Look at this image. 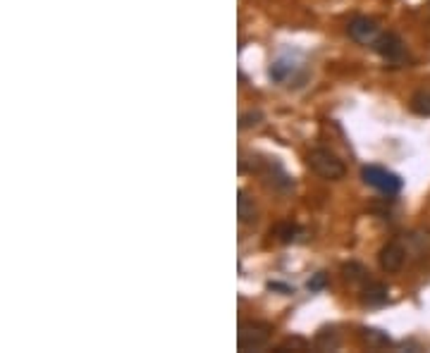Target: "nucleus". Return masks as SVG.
<instances>
[{
	"instance_id": "f257e3e1",
	"label": "nucleus",
	"mask_w": 430,
	"mask_h": 353,
	"mask_svg": "<svg viewBox=\"0 0 430 353\" xmlns=\"http://www.w3.org/2000/svg\"><path fill=\"white\" fill-rule=\"evenodd\" d=\"M306 163H309V168L313 170L316 174L327 181H337L347 174L344 163L332 151H327V148H313V151H309Z\"/></svg>"
},
{
	"instance_id": "f03ea898",
	"label": "nucleus",
	"mask_w": 430,
	"mask_h": 353,
	"mask_svg": "<svg viewBox=\"0 0 430 353\" xmlns=\"http://www.w3.org/2000/svg\"><path fill=\"white\" fill-rule=\"evenodd\" d=\"M273 327L268 323H241L237 332V349L239 351H258L270 341Z\"/></svg>"
},
{
	"instance_id": "7ed1b4c3",
	"label": "nucleus",
	"mask_w": 430,
	"mask_h": 353,
	"mask_svg": "<svg viewBox=\"0 0 430 353\" xmlns=\"http://www.w3.org/2000/svg\"><path fill=\"white\" fill-rule=\"evenodd\" d=\"M361 176H363L366 184L378 189L380 194H385V196L399 194L402 186H404V181H402L399 174L390 172V170H385V168H378V165H368V168H363Z\"/></svg>"
},
{
	"instance_id": "20e7f679",
	"label": "nucleus",
	"mask_w": 430,
	"mask_h": 353,
	"mask_svg": "<svg viewBox=\"0 0 430 353\" xmlns=\"http://www.w3.org/2000/svg\"><path fill=\"white\" fill-rule=\"evenodd\" d=\"M373 48H375V53H378V55L387 62H402L404 60V55H406L404 41H402L397 34H392V31L380 34L378 39H375Z\"/></svg>"
},
{
	"instance_id": "39448f33",
	"label": "nucleus",
	"mask_w": 430,
	"mask_h": 353,
	"mask_svg": "<svg viewBox=\"0 0 430 353\" xmlns=\"http://www.w3.org/2000/svg\"><path fill=\"white\" fill-rule=\"evenodd\" d=\"M347 34L352 36L356 44L373 46L375 39L380 36V26H378L375 19H370V17H354L347 26Z\"/></svg>"
},
{
	"instance_id": "423d86ee",
	"label": "nucleus",
	"mask_w": 430,
	"mask_h": 353,
	"mask_svg": "<svg viewBox=\"0 0 430 353\" xmlns=\"http://www.w3.org/2000/svg\"><path fill=\"white\" fill-rule=\"evenodd\" d=\"M380 267H383L385 272H399L402 267L406 263V248L402 242H390L385 244L383 248H380Z\"/></svg>"
},
{
	"instance_id": "0eeeda50",
	"label": "nucleus",
	"mask_w": 430,
	"mask_h": 353,
	"mask_svg": "<svg viewBox=\"0 0 430 353\" xmlns=\"http://www.w3.org/2000/svg\"><path fill=\"white\" fill-rule=\"evenodd\" d=\"M387 287L383 284V282H363V289H361V303L368 308H380L387 303Z\"/></svg>"
},
{
	"instance_id": "6e6552de",
	"label": "nucleus",
	"mask_w": 430,
	"mask_h": 353,
	"mask_svg": "<svg viewBox=\"0 0 430 353\" xmlns=\"http://www.w3.org/2000/svg\"><path fill=\"white\" fill-rule=\"evenodd\" d=\"M263 176H266L268 184H273V186H275V189H280V191H289V189L294 186L292 176L284 172L282 165L275 163V160H268L266 170H263Z\"/></svg>"
},
{
	"instance_id": "1a4fd4ad",
	"label": "nucleus",
	"mask_w": 430,
	"mask_h": 353,
	"mask_svg": "<svg viewBox=\"0 0 430 353\" xmlns=\"http://www.w3.org/2000/svg\"><path fill=\"white\" fill-rule=\"evenodd\" d=\"M237 212H239V220L244 224H254L256 222V203L251 199L249 194H246L244 189L239 191V199H237Z\"/></svg>"
},
{
	"instance_id": "9d476101",
	"label": "nucleus",
	"mask_w": 430,
	"mask_h": 353,
	"mask_svg": "<svg viewBox=\"0 0 430 353\" xmlns=\"http://www.w3.org/2000/svg\"><path fill=\"white\" fill-rule=\"evenodd\" d=\"M361 339H363V344L370 346V349H387V346L392 344L387 332L375 329V327H361Z\"/></svg>"
},
{
	"instance_id": "9b49d317",
	"label": "nucleus",
	"mask_w": 430,
	"mask_h": 353,
	"mask_svg": "<svg viewBox=\"0 0 430 353\" xmlns=\"http://www.w3.org/2000/svg\"><path fill=\"white\" fill-rule=\"evenodd\" d=\"M409 108L418 117H430V91L428 89L416 91L411 96V100H409Z\"/></svg>"
},
{
	"instance_id": "f8f14e48",
	"label": "nucleus",
	"mask_w": 430,
	"mask_h": 353,
	"mask_svg": "<svg viewBox=\"0 0 430 353\" xmlns=\"http://www.w3.org/2000/svg\"><path fill=\"white\" fill-rule=\"evenodd\" d=\"M316 346L322 351H335L340 349V336L332 327H322L318 334H316Z\"/></svg>"
},
{
	"instance_id": "ddd939ff",
	"label": "nucleus",
	"mask_w": 430,
	"mask_h": 353,
	"mask_svg": "<svg viewBox=\"0 0 430 353\" xmlns=\"http://www.w3.org/2000/svg\"><path fill=\"white\" fill-rule=\"evenodd\" d=\"M299 232H301V229L297 227V224H292V222H282V224H277L275 232H273V234H275V237H277V242H280V244H292L294 239L299 237Z\"/></svg>"
},
{
	"instance_id": "4468645a",
	"label": "nucleus",
	"mask_w": 430,
	"mask_h": 353,
	"mask_svg": "<svg viewBox=\"0 0 430 353\" xmlns=\"http://www.w3.org/2000/svg\"><path fill=\"white\" fill-rule=\"evenodd\" d=\"M342 272H344V277H347L349 282H368L370 277H368V270H366L363 265H359V263H349V265H344L342 267Z\"/></svg>"
},
{
	"instance_id": "2eb2a0df",
	"label": "nucleus",
	"mask_w": 430,
	"mask_h": 353,
	"mask_svg": "<svg viewBox=\"0 0 430 353\" xmlns=\"http://www.w3.org/2000/svg\"><path fill=\"white\" fill-rule=\"evenodd\" d=\"M258 120H261V112H246V115H241L239 127L246 129V127H251V125H258Z\"/></svg>"
},
{
	"instance_id": "dca6fc26",
	"label": "nucleus",
	"mask_w": 430,
	"mask_h": 353,
	"mask_svg": "<svg viewBox=\"0 0 430 353\" xmlns=\"http://www.w3.org/2000/svg\"><path fill=\"white\" fill-rule=\"evenodd\" d=\"M327 284V277H325V272H318V275L313 277V280L309 282V289L311 291H318V289H322Z\"/></svg>"
}]
</instances>
